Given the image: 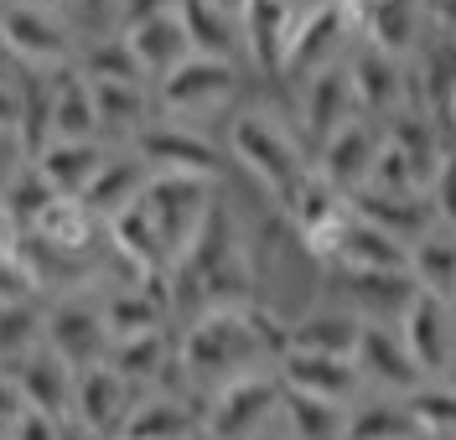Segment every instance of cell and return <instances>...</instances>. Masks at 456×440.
Returning a JSON list of instances; mask_svg holds the SVG:
<instances>
[{
    "mask_svg": "<svg viewBox=\"0 0 456 440\" xmlns=\"http://www.w3.org/2000/svg\"><path fill=\"white\" fill-rule=\"evenodd\" d=\"M151 176H156V172H151V166H145V161H141L130 146H114L110 161H104V172L94 176V187H88L78 203H84L88 212H94V218L110 228L114 218H125V212H130V207L145 197Z\"/></svg>",
    "mask_w": 456,
    "mask_h": 440,
    "instance_id": "21",
    "label": "cell"
},
{
    "mask_svg": "<svg viewBox=\"0 0 456 440\" xmlns=\"http://www.w3.org/2000/svg\"><path fill=\"white\" fill-rule=\"evenodd\" d=\"M347 78H353V99H358V115L373 124H389L395 115L415 109V84H410V62L389 58L379 47H363L347 58Z\"/></svg>",
    "mask_w": 456,
    "mask_h": 440,
    "instance_id": "11",
    "label": "cell"
},
{
    "mask_svg": "<svg viewBox=\"0 0 456 440\" xmlns=\"http://www.w3.org/2000/svg\"><path fill=\"white\" fill-rule=\"evenodd\" d=\"M218 197H224V181H202V176H151V187H145V197L135 203V212L151 223V234L161 238L171 269H176V260L198 244L202 223H208V212L218 207Z\"/></svg>",
    "mask_w": 456,
    "mask_h": 440,
    "instance_id": "4",
    "label": "cell"
},
{
    "mask_svg": "<svg viewBox=\"0 0 456 440\" xmlns=\"http://www.w3.org/2000/svg\"><path fill=\"white\" fill-rule=\"evenodd\" d=\"M436 31H456V0H420Z\"/></svg>",
    "mask_w": 456,
    "mask_h": 440,
    "instance_id": "42",
    "label": "cell"
},
{
    "mask_svg": "<svg viewBox=\"0 0 456 440\" xmlns=\"http://www.w3.org/2000/svg\"><path fill=\"white\" fill-rule=\"evenodd\" d=\"M358 115V99H353V78H347V62L342 68H327V73H316L312 84L296 88V130H301V140L306 146H322V140H332L342 124H353Z\"/></svg>",
    "mask_w": 456,
    "mask_h": 440,
    "instance_id": "17",
    "label": "cell"
},
{
    "mask_svg": "<svg viewBox=\"0 0 456 440\" xmlns=\"http://www.w3.org/2000/svg\"><path fill=\"white\" fill-rule=\"evenodd\" d=\"M301 5H306V11H316V5H342V0H301Z\"/></svg>",
    "mask_w": 456,
    "mask_h": 440,
    "instance_id": "47",
    "label": "cell"
},
{
    "mask_svg": "<svg viewBox=\"0 0 456 440\" xmlns=\"http://www.w3.org/2000/svg\"><path fill=\"white\" fill-rule=\"evenodd\" d=\"M0 47L21 73H62L78 62L84 27L42 0H0Z\"/></svg>",
    "mask_w": 456,
    "mask_h": 440,
    "instance_id": "3",
    "label": "cell"
},
{
    "mask_svg": "<svg viewBox=\"0 0 456 440\" xmlns=\"http://www.w3.org/2000/svg\"><path fill=\"white\" fill-rule=\"evenodd\" d=\"M42 5H57V11H68V16H73V5H78V0H42Z\"/></svg>",
    "mask_w": 456,
    "mask_h": 440,
    "instance_id": "46",
    "label": "cell"
},
{
    "mask_svg": "<svg viewBox=\"0 0 456 440\" xmlns=\"http://www.w3.org/2000/svg\"><path fill=\"white\" fill-rule=\"evenodd\" d=\"M62 425H68V420H57V414L27 410L16 425H11V436L5 440H62Z\"/></svg>",
    "mask_w": 456,
    "mask_h": 440,
    "instance_id": "38",
    "label": "cell"
},
{
    "mask_svg": "<svg viewBox=\"0 0 456 440\" xmlns=\"http://www.w3.org/2000/svg\"><path fill=\"white\" fill-rule=\"evenodd\" d=\"M285 357V316L270 306H224L202 311L176 332V368L192 394L213 399L218 388L255 373H275Z\"/></svg>",
    "mask_w": 456,
    "mask_h": 440,
    "instance_id": "1",
    "label": "cell"
},
{
    "mask_svg": "<svg viewBox=\"0 0 456 440\" xmlns=\"http://www.w3.org/2000/svg\"><path fill=\"white\" fill-rule=\"evenodd\" d=\"M410 414L415 430L430 440H456V388L446 379H430L410 394Z\"/></svg>",
    "mask_w": 456,
    "mask_h": 440,
    "instance_id": "34",
    "label": "cell"
},
{
    "mask_svg": "<svg viewBox=\"0 0 456 440\" xmlns=\"http://www.w3.org/2000/svg\"><path fill=\"white\" fill-rule=\"evenodd\" d=\"M37 348H47V300L0 306V363H21Z\"/></svg>",
    "mask_w": 456,
    "mask_h": 440,
    "instance_id": "32",
    "label": "cell"
},
{
    "mask_svg": "<svg viewBox=\"0 0 456 440\" xmlns=\"http://www.w3.org/2000/svg\"><path fill=\"white\" fill-rule=\"evenodd\" d=\"M239 93H244V68L218 58H187L176 73L156 84V109L161 119L176 124H198L213 115H239Z\"/></svg>",
    "mask_w": 456,
    "mask_h": 440,
    "instance_id": "5",
    "label": "cell"
},
{
    "mask_svg": "<svg viewBox=\"0 0 456 440\" xmlns=\"http://www.w3.org/2000/svg\"><path fill=\"white\" fill-rule=\"evenodd\" d=\"M130 150L156 176H202V181H224L228 176V150L208 130L176 124V119H161V115H156V124L145 135H135Z\"/></svg>",
    "mask_w": 456,
    "mask_h": 440,
    "instance_id": "9",
    "label": "cell"
},
{
    "mask_svg": "<svg viewBox=\"0 0 456 440\" xmlns=\"http://www.w3.org/2000/svg\"><path fill=\"white\" fill-rule=\"evenodd\" d=\"M415 440H430V436H415Z\"/></svg>",
    "mask_w": 456,
    "mask_h": 440,
    "instance_id": "49",
    "label": "cell"
},
{
    "mask_svg": "<svg viewBox=\"0 0 456 440\" xmlns=\"http://www.w3.org/2000/svg\"><path fill=\"white\" fill-rule=\"evenodd\" d=\"M399 337L415 357L420 379H446L456 357V306L452 300H436V295H415L410 311L399 316Z\"/></svg>",
    "mask_w": 456,
    "mask_h": 440,
    "instance_id": "16",
    "label": "cell"
},
{
    "mask_svg": "<svg viewBox=\"0 0 456 440\" xmlns=\"http://www.w3.org/2000/svg\"><path fill=\"white\" fill-rule=\"evenodd\" d=\"M379 150H384V124H373V119H353V124H342L332 140H322L312 150V172L342 192L347 203L369 187L373 166H379Z\"/></svg>",
    "mask_w": 456,
    "mask_h": 440,
    "instance_id": "10",
    "label": "cell"
},
{
    "mask_svg": "<svg viewBox=\"0 0 456 440\" xmlns=\"http://www.w3.org/2000/svg\"><path fill=\"white\" fill-rule=\"evenodd\" d=\"M301 16H306L301 0H249V11H244V62L265 78H281V62L290 52V36L301 27Z\"/></svg>",
    "mask_w": 456,
    "mask_h": 440,
    "instance_id": "19",
    "label": "cell"
},
{
    "mask_svg": "<svg viewBox=\"0 0 456 440\" xmlns=\"http://www.w3.org/2000/svg\"><path fill=\"white\" fill-rule=\"evenodd\" d=\"M182 0H119L114 5V31H130L141 27V21H151V16H167V11H176Z\"/></svg>",
    "mask_w": 456,
    "mask_h": 440,
    "instance_id": "37",
    "label": "cell"
},
{
    "mask_svg": "<svg viewBox=\"0 0 456 440\" xmlns=\"http://www.w3.org/2000/svg\"><path fill=\"white\" fill-rule=\"evenodd\" d=\"M0 368H11V379L21 383L27 410L57 414V420L73 414V383H78V373H73L53 348H37V352H27L21 363H0Z\"/></svg>",
    "mask_w": 456,
    "mask_h": 440,
    "instance_id": "23",
    "label": "cell"
},
{
    "mask_svg": "<svg viewBox=\"0 0 456 440\" xmlns=\"http://www.w3.org/2000/svg\"><path fill=\"white\" fill-rule=\"evenodd\" d=\"M53 203H57V192L42 181V172H37V166H27V172H21L11 187H5V192H0V212L21 228V238L31 234V223H37V218H42Z\"/></svg>",
    "mask_w": 456,
    "mask_h": 440,
    "instance_id": "35",
    "label": "cell"
},
{
    "mask_svg": "<svg viewBox=\"0 0 456 440\" xmlns=\"http://www.w3.org/2000/svg\"><path fill=\"white\" fill-rule=\"evenodd\" d=\"M47 348H53L73 373L110 363L114 332H110V316H104V291L53 295V300H47Z\"/></svg>",
    "mask_w": 456,
    "mask_h": 440,
    "instance_id": "8",
    "label": "cell"
},
{
    "mask_svg": "<svg viewBox=\"0 0 456 440\" xmlns=\"http://www.w3.org/2000/svg\"><path fill=\"white\" fill-rule=\"evenodd\" d=\"M53 140H99L94 84H88L78 68L53 73Z\"/></svg>",
    "mask_w": 456,
    "mask_h": 440,
    "instance_id": "29",
    "label": "cell"
},
{
    "mask_svg": "<svg viewBox=\"0 0 456 440\" xmlns=\"http://www.w3.org/2000/svg\"><path fill=\"white\" fill-rule=\"evenodd\" d=\"M410 280L420 295L452 300L456 306V228L430 223L426 234L410 244Z\"/></svg>",
    "mask_w": 456,
    "mask_h": 440,
    "instance_id": "27",
    "label": "cell"
},
{
    "mask_svg": "<svg viewBox=\"0 0 456 440\" xmlns=\"http://www.w3.org/2000/svg\"><path fill=\"white\" fill-rule=\"evenodd\" d=\"M353 363H358V379H363L369 394H395V399H410V394L426 383L395 322H363V337H358Z\"/></svg>",
    "mask_w": 456,
    "mask_h": 440,
    "instance_id": "13",
    "label": "cell"
},
{
    "mask_svg": "<svg viewBox=\"0 0 456 440\" xmlns=\"http://www.w3.org/2000/svg\"><path fill=\"white\" fill-rule=\"evenodd\" d=\"M125 42H130V52H135V62H141V73L151 78V88L192 58V36H187V27H182V11H167V16H151V21H141V27H130Z\"/></svg>",
    "mask_w": 456,
    "mask_h": 440,
    "instance_id": "26",
    "label": "cell"
},
{
    "mask_svg": "<svg viewBox=\"0 0 456 440\" xmlns=\"http://www.w3.org/2000/svg\"><path fill=\"white\" fill-rule=\"evenodd\" d=\"M73 68L84 73L88 84H151L141 73V62H135V52H130V42H125V31H94V36H84Z\"/></svg>",
    "mask_w": 456,
    "mask_h": 440,
    "instance_id": "31",
    "label": "cell"
},
{
    "mask_svg": "<svg viewBox=\"0 0 456 440\" xmlns=\"http://www.w3.org/2000/svg\"><path fill=\"white\" fill-rule=\"evenodd\" d=\"M327 269H358V275H410V244H399L395 234L373 228L369 218L353 212L347 234H342L338 254L327 260Z\"/></svg>",
    "mask_w": 456,
    "mask_h": 440,
    "instance_id": "24",
    "label": "cell"
},
{
    "mask_svg": "<svg viewBox=\"0 0 456 440\" xmlns=\"http://www.w3.org/2000/svg\"><path fill=\"white\" fill-rule=\"evenodd\" d=\"M27 166H31V156H27V146H21V135H16V130H0V192L27 172Z\"/></svg>",
    "mask_w": 456,
    "mask_h": 440,
    "instance_id": "39",
    "label": "cell"
},
{
    "mask_svg": "<svg viewBox=\"0 0 456 440\" xmlns=\"http://www.w3.org/2000/svg\"><path fill=\"white\" fill-rule=\"evenodd\" d=\"M135 404H141V394L119 379L110 363H99V368H84L78 373V383H73V414L68 420L99 440H119Z\"/></svg>",
    "mask_w": 456,
    "mask_h": 440,
    "instance_id": "14",
    "label": "cell"
},
{
    "mask_svg": "<svg viewBox=\"0 0 456 440\" xmlns=\"http://www.w3.org/2000/svg\"><path fill=\"white\" fill-rule=\"evenodd\" d=\"M27 414V399H21V383L11 379V368H0V440L11 436V425Z\"/></svg>",
    "mask_w": 456,
    "mask_h": 440,
    "instance_id": "40",
    "label": "cell"
},
{
    "mask_svg": "<svg viewBox=\"0 0 456 440\" xmlns=\"http://www.w3.org/2000/svg\"><path fill=\"white\" fill-rule=\"evenodd\" d=\"M415 414L410 399L395 394H363L347 404V440H415Z\"/></svg>",
    "mask_w": 456,
    "mask_h": 440,
    "instance_id": "30",
    "label": "cell"
},
{
    "mask_svg": "<svg viewBox=\"0 0 456 440\" xmlns=\"http://www.w3.org/2000/svg\"><path fill=\"white\" fill-rule=\"evenodd\" d=\"M353 16H358L363 47H379L399 62L415 58V47L430 31V16L420 0H353Z\"/></svg>",
    "mask_w": 456,
    "mask_h": 440,
    "instance_id": "18",
    "label": "cell"
},
{
    "mask_svg": "<svg viewBox=\"0 0 456 440\" xmlns=\"http://www.w3.org/2000/svg\"><path fill=\"white\" fill-rule=\"evenodd\" d=\"M213 11H224V16H239L244 21V11H249V0H208Z\"/></svg>",
    "mask_w": 456,
    "mask_h": 440,
    "instance_id": "44",
    "label": "cell"
},
{
    "mask_svg": "<svg viewBox=\"0 0 456 440\" xmlns=\"http://www.w3.org/2000/svg\"><path fill=\"white\" fill-rule=\"evenodd\" d=\"M275 379H281L285 394L322 399V404H353V399L369 394L363 379H358V363H353V357H327V352L285 348V357L275 363Z\"/></svg>",
    "mask_w": 456,
    "mask_h": 440,
    "instance_id": "15",
    "label": "cell"
},
{
    "mask_svg": "<svg viewBox=\"0 0 456 440\" xmlns=\"http://www.w3.org/2000/svg\"><path fill=\"white\" fill-rule=\"evenodd\" d=\"M62 440H99V436H88V430H78V425L68 420V425H62Z\"/></svg>",
    "mask_w": 456,
    "mask_h": 440,
    "instance_id": "45",
    "label": "cell"
},
{
    "mask_svg": "<svg viewBox=\"0 0 456 440\" xmlns=\"http://www.w3.org/2000/svg\"><path fill=\"white\" fill-rule=\"evenodd\" d=\"M176 11H182V27L192 36V58H218V62L249 68V62H244V21H239V16L213 11L208 0H182Z\"/></svg>",
    "mask_w": 456,
    "mask_h": 440,
    "instance_id": "28",
    "label": "cell"
},
{
    "mask_svg": "<svg viewBox=\"0 0 456 440\" xmlns=\"http://www.w3.org/2000/svg\"><path fill=\"white\" fill-rule=\"evenodd\" d=\"M322 300H338L347 306L358 322H395L410 311V300H415V280L410 275H358V269H322Z\"/></svg>",
    "mask_w": 456,
    "mask_h": 440,
    "instance_id": "12",
    "label": "cell"
},
{
    "mask_svg": "<svg viewBox=\"0 0 456 440\" xmlns=\"http://www.w3.org/2000/svg\"><path fill=\"white\" fill-rule=\"evenodd\" d=\"M281 404H285V388L275 373L239 379L208 399L202 436L208 440H285Z\"/></svg>",
    "mask_w": 456,
    "mask_h": 440,
    "instance_id": "6",
    "label": "cell"
},
{
    "mask_svg": "<svg viewBox=\"0 0 456 440\" xmlns=\"http://www.w3.org/2000/svg\"><path fill=\"white\" fill-rule=\"evenodd\" d=\"M358 337H363V322H358L347 306L322 300V295H316L312 306H301V311L285 322V348H296V352L353 357V352H358Z\"/></svg>",
    "mask_w": 456,
    "mask_h": 440,
    "instance_id": "20",
    "label": "cell"
},
{
    "mask_svg": "<svg viewBox=\"0 0 456 440\" xmlns=\"http://www.w3.org/2000/svg\"><path fill=\"white\" fill-rule=\"evenodd\" d=\"M228 166L249 176L259 187V197H270L275 212L290 207V197L312 181V146L301 140L296 119H285L270 104H244L228 119Z\"/></svg>",
    "mask_w": 456,
    "mask_h": 440,
    "instance_id": "2",
    "label": "cell"
},
{
    "mask_svg": "<svg viewBox=\"0 0 456 440\" xmlns=\"http://www.w3.org/2000/svg\"><path fill=\"white\" fill-rule=\"evenodd\" d=\"M426 197H430V212H436V223L456 228V146L446 150V161L436 166V176H430V187H426Z\"/></svg>",
    "mask_w": 456,
    "mask_h": 440,
    "instance_id": "36",
    "label": "cell"
},
{
    "mask_svg": "<svg viewBox=\"0 0 456 440\" xmlns=\"http://www.w3.org/2000/svg\"><path fill=\"white\" fill-rule=\"evenodd\" d=\"M281 420H285V440H347V404H322V399L285 394Z\"/></svg>",
    "mask_w": 456,
    "mask_h": 440,
    "instance_id": "33",
    "label": "cell"
},
{
    "mask_svg": "<svg viewBox=\"0 0 456 440\" xmlns=\"http://www.w3.org/2000/svg\"><path fill=\"white\" fill-rule=\"evenodd\" d=\"M94 115H99V140L135 146V135H145L161 109L151 84H94Z\"/></svg>",
    "mask_w": 456,
    "mask_h": 440,
    "instance_id": "22",
    "label": "cell"
},
{
    "mask_svg": "<svg viewBox=\"0 0 456 440\" xmlns=\"http://www.w3.org/2000/svg\"><path fill=\"white\" fill-rule=\"evenodd\" d=\"M5 84H21V68L5 58V47H0V88H5Z\"/></svg>",
    "mask_w": 456,
    "mask_h": 440,
    "instance_id": "43",
    "label": "cell"
},
{
    "mask_svg": "<svg viewBox=\"0 0 456 440\" xmlns=\"http://www.w3.org/2000/svg\"><path fill=\"white\" fill-rule=\"evenodd\" d=\"M21 104H27L21 84H5V88H0V130H21Z\"/></svg>",
    "mask_w": 456,
    "mask_h": 440,
    "instance_id": "41",
    "label": "cell"
},
{
    "mask_svg": "<svg viewBox=\"0 0 456 440\" xmlns=\"http://www.w3.org/2000/svg\"><path fill=\"white\" fill-rule=\"evenodd\" d=\"M446 383H452V388H456V357H452V368H446Z\"/></svg>",
    "mask_w": 456,
    "mask_h": 440,
    "instance_id": "48",
    "label": "cell"
},
{
    "mask_svg": "<svg viewBox=\"0 0 456 440\" xmlns=\"http://www.w3.org/2000/svg\"><path fill=\"white\" fill-rule=\"evenodd\" d=\"M358 16H353V0L342 5H316L301 16V27L290 36V52L281 62V84H290V93L301 84H312L316 73L342 68V62L358 52Z\"/></svg>",
    "mask_w": 456,
    "mask_h": 440,
    "instance_id": "7",
    "label": "cell"
},
{
    "mask_svg": "<svg viewBox=\"0 0 456 440\" xmlns=\"http://www.w3.org/2000/svg\"><path fill=\"white\" fill-rule=\"evenodd\" d=\"M110 140H47V150L31 161L42 181L53 187L57 197H84L88 187H94V176L104 172V161H110Z\"/></svg>",
    "mask_w": 456,
    "mask_h": 440,
    "instance_id": "25",
    "label": "cell"
}]
</instances>
